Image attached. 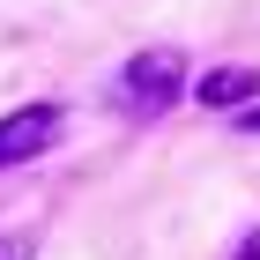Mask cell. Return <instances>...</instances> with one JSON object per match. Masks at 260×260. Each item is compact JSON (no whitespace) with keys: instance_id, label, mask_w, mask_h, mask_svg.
Here are the masks:
<instances>
[{"instance_id":"6da1fadb","label":"cell","mask_w":260,"mask_h":260,"mask_svg":"<svg viewBox=\"0 0 260 260\" xmlns=\"http://www.w3.org/2000/svg\"><path fill=\"white\" fill-rule=\"evenodd\" d=\"M179 89H186V52L179 45H141L119 67V97L134 112H164V104H179Z\"/></svg>"},{"instance_id":"7a4b0ae2","label":"cell","mask_w":260,"mask_h":260,"mask_svg":"<svg viewBox=\"0 0 260 260\" xmlns=\"http://www.w3.org/2000/svg\"><path fill=\"white\" fill-rule=\"evenodd\" d=\"M67 134V112L52 97H38V104H15V112H0V171L8 164H38L52 141Z\"/></svg>"},{"instance_id":"3957f363","label":"cell","mask_w":260,"mask_h":260,"mask_svg":"<svg viewBox=\"0 0 260 260\" xmlns=\"http://www.w3.org/2000/svg\"><path fill=\"white\" fill-rule=\"evenodd\" d=\"M193 97L208 104V112H245V104L260 97V67H208V75L193 82Z\"/></svg>"},{"instance_id":"277c9868","label":"cell","mask_w":260,"mask_h":260,"mask_svg":"<svg viewBox=\"0 0 260 260\" xmlns=\"http://www.w3.org/2000/svg\"><path fill=\"white\" fill-rule=\"evenodd\" d=\"M238 126H245V134H260V104H245V112H238Z\"/></svg>"},{"instance_id":"5b68a950","label":"cell","mask_w":260,"mask_h":260,"mask_svg":"<svg viewBox=\"0 0 260 260\" xmlns=\"http://www.w3.org/2000/svg\"><path fill=\"white\" fill-rule=\"evenodd\" d=\"M0 260H30V245H22V238H8V245H0Z\"/></svg>"},{"instance_id":"8992f818","label":"cell","mask_w":260,"mask_h":260,"mask_svg":"<svg viewBox=\"0 0 260 260\" xmlns=\"http://www.w3.org/2000/svg\"><path fill=\"white\" fill-rule=\"evenodd\" d=\"M238 260H260V223H253V238L238 245Z\"/></svg>"}]
</instances>
